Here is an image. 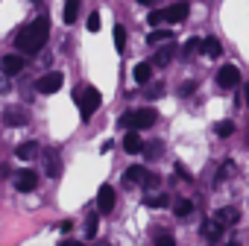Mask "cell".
Listing matches in <instances>:
<instances>
[{"instance_id": "cell-1", "label": "cell", "mask_w": 249, "mask_h": 246, "mask_svg": "<svg viewBox=\"0 0 249 246\" xmlns=\"http://www.w3.org/2000/svg\"><path fill=\"white\" fill-rule=\"evenodd\" d=\"M47 38H50V21L41 15V18H36L33 24H27V27L15 35V47H18V53L33 56V53H38V50L47 44Z\"/></svg>"}, {"instance_id": "cell-2", "label": "cell", "mask_w": 249, "mask_h": 246, "mask_svg": "<svg viewBox=\"0 0 249 246\" xmlns=\"http://www.w3.org/2000/svg\"><path fill=\"white\" fill-rule=\"evenodd\" d=\"M73 100L79 103V114H82V120H91V114H94V111L100 108V103H103L100 91H97V88H91V85L76 88V91H73Z\"/></svg>"}, {"instance_id": "cell-3", "label": "cell", "mask_w": 249, "mask_h": 246, "mask_svg": "<svg viewBox=\"0 0 249 246\" xmlns=\"http://www.w3.org/2000/svg\"><path fill=\"white\" fill-rule=\"evenodd\" d=\"M156 123V108H138V111H129L120 117V126L123 129H150Z\"/></svg>"}, {"instance_id": "cell-4", "label": "cell", "mask_w": 249, "mask_h": 246, "mask_svg": "<svg viewBox=\"0 0 249 246\" xmlns=\"http://www.w3.org/2000/svg\"><path fill=\"white\" fill-rule=\"evenodd\" d=\"M65 85V76H62V70H53V73H44L38 82H36V88H38V94H56L59 88Z\"/></svg>"}, {"instance_id": "cell-5", "label": "cell", "mask_w": 249, "mask_h": 246, "mask_svg": "<svg viewBox=\"0 0 249 246\" xmlns=\"http://www.w3.org/2000/svg\"><path fill=\"white\" fill-rule=\"evenodd\" d=\"M237 82H240V70H237L234 65H229V62H226V65L217 70V85H220V88H226V91H231Z\"/></svg>"}, {"instance_id": "cell-6", "label": "cell", "mask_w": 249, "mask_h": 246, "mask_svg": "<svg viewBox=\"0 0 249 246\" xmlns=\"http://www.w3.org/2000/svg\"><path fill=\"white\" fill-rule=\"evenodd\" d=\"M15 188H18L21 193H33V191L38 188V173H36V170H18V173H15Z\"/></svg>"}, {"instance_id": "cell-7", "label": "cell", "mask_w": 249, "mask_h": 246, "mask_svg": "<svg viewBox=\"0 0 249 246\" xmlns=\"http://www.w3.org/2000/svg\"><path fill=\"white\" fill-rule=\"evenodd\" d=\"M114 188L111 185H100V191H97V211L100 214H111L114 211Z\"/></svg>"}, {"instance_id": "cell-8", "label": "cell", "mask_w": 249, "mask_h": 246, "mask_svg": "<svg viewBox=\"0 0 249 246\" xmlns=\"http://www.w3.org/2000/svg\"><path fill=\"white\" fill-rule=\"evenodd\" d=\"M0 70H3L6 76L21 73V70H24V56H21V53H9V56H3V59H0Z\"/></svg>"}, {"instance_id": "cell-9", "label": "cell", "mask_w": 249, "mask_h": 246, "mask_svg": "<svg viewBox=\"0 0 249 246\" xmlns=\"http://www.w3.org/2000/svg\"><path fill=\"white\" fill-rule=\"evenodd\" d=\"M3 123H6V126H27V123H30V114H27L24 108L12 105V108H3Z\"/></svg>"}, {"instance_id": "cell-10", "label": "cell", "mask_w": 249, "mask_h": 246, "mask_svg": "<svg viewBox=\"0 0 249 246\" xmlns=\"http://www.w3.org/2000/svg\"><path fill=\"white\" fill-rule=\"evenodd\" d=\"M188 12H191L188 3H173L164 9V24H182V21H188Z\"/></svg>"}, {"instance_id": "cell-11", "label": "cell", "mask_w": 249, "mask_h": 246, "mask_svg": "<svg viewBox=\"0 0 249 246\" xmlns=\"http://www.w3.org/2000/svg\"><path fill=\"white\" fill-rule=\"evenodd\" d=\"M223 231H226V226H223L217 217H211V220L202 223V237H205V240H214V243H217V240L223 237Z\"/></svg>"}, {"instance_id": "cell-12", "label": "cell", "mask_w": 249, "mask_h": 246, "mask_svg": "<svg viewBox=\"0 0 249 246\" xmlns=\"http://www.w3.org/2000/svg\"><path fill=\"white\" fill-rule=\"evenodd\" d=\"M44 164H47V176H50V179H59V176H62V164H59V150H56V147H50V150L44 153Z\"/></svg>"}, {"instance_id": "cell-13", "label": "cell", "mask_w": 249, "mask_h": 246, "mask_svg": "<svg viewBox=\"0 0 249 246\" xmlns=\"http://www.w3.org/2000/svg\"><path fill=\"white\" fill-rule=\"evenodd\" d=\"M147 176H150V170H147V167L132 164L126 173H123V182H126V185H144V182H147Z\"/></svg>"}, {"instance_id": "cell-14", "label": "cell", "mask_w": 249, "mask_h": 246, "mask_svg": "<svg viewBox=\"0 0 249 246\" xmlns=\"http://www.w3.org/2000/svg\"><path fill=\"white\" fill-rule=\"evenodd\" d=\"M36 156H38V141H24L15 147V158H21V161H30Z\"/></svg>"}, {"instance_id": "cell-15", "label": "cell", "mask_w": 249, "mask_h": 246, "mask_svg": "<svg viewBox=\"0 0 249 246\" xmlns=\"http://www.w3.org/2000/svg\"><path fill=\"white\" fill-rule=\"evenodd\" d=\"M173 56H176V44L164 41V47H159V50H156V59H153V62L164 68V65H170V59H173Z\"/></svg>"}, {"instance_id": "cell-16", "label": "cell", "mask_w": 249, "mask_h": 246, "mask_svg": "<svg viewBox=\"0 0 249 246\" xmlns=\"http://www.w3.org/2000/svg\"><path fill=\"white\" fill-rule=\"evenodd\" d=\"M135 82L138 85H147L150 79H153V62H141V65H135Z\"/></svg>"}, {"instance_id": "cell-17", "label": "cell", "mask_w": 249, "mask_h": 246, "mask_svg": "<svg viewBox=\"0 0 249 246\" xmlns=\"http://www.w3.org/2000/svg\"><path fill=\"white\" fill-rule=\"evenodd\" d=\"M214 217H217L223 226H234V223L240 220V211H237V208H231V205H226V208H220Z\"/></svg>"}, {"instance_id": "cell-18", "label": "cell", "mask_w": 249, "mask_h": 246, "mask_svg": "<svg viewBox=\"0 0 249 246\" xmlns=\"http://www.w3.org/2000/svg\"><path fill=\"white\" fill-rule=\"evenodd\" d=\"M141 147H144V141H141L138 129L126 132V138H123V150H126V153H141Z\"/></svg>"}, {"instance_id": "cell-19", "label": "cell", "mask_w": 249, "mask_h": 246, "mask_svg": "<svg viewBox=\"0 0 249 246\" xmlns=\"http://www.w3.org/2000/svg\"><path fill=\"white\" fill-rule=\"evenodd\" d=\"M170 38H173V33H170V30H159V27H153V33L147 35V44H153V47H156V44H164V41H170Z\"/></svg>"}, {"instance_id": "cell-20", "label": "cell", "mask_w": 249, "mask_h": 246, "mask_svg": "<svg viewBox=\"0 0 249 246\" xmlns=\"http://www.w3.org/2000/svg\"><path fill=\"white\" fill-rule=\"evenodd\" d=\"M202 53L211 56V59H217V56L223 53V47H220V41H217L214 35H208V38H202Z\"/></svg>"}, {"instance_id": "cell-21", "label": "cell", "mask_w": 249, "mask_h": 246, "mask_svg": "<svg viewBox=\"0 0 249 246\" xmlns=\"http://www.w3.org/2000/svg\"><path fill=\"white\" fill-rule=\"evenodd\" d=\"M79 15V0H65V24H73Z\"/></svg>"}, {"instance_id": "cell-22", "label": "cell", "mask_w": 249, "mask_h": 246, "mask_svg": "<svg viewBox=\"0 0 249 246\" xmlns=\"http://www.w3.org/2000/svg\"><path fill=\"white\" fill-rule=\"evenodd\" d=\"M199 50H202V38H188V41H185V47H182V56H185V59H191V56H194V53H199Z\"/></svg>"}, {"instance_id": "cell-23", "label": "cell", "mask_w": 249, "mask_h": 246, "mask_svg": "<svg viewBox=\"0 0 249 246\" xmlns=\"http://www.w3.org/2000/svg\"><path fill=\"white\" fill-rule=\"evenodd\" d=\"M114 47H117V53L126 50V30L123 27H114Z\"/></svg>"}, {"instance_id": "cell-24", "label": "cell", "mask_w": 249, "mask_h": 246, "mask_svg": "<svg viewBox=\"0 0 249 246\" xmlns=\"http://www.w3.org/2000/svg\"><path fill=\"white\" fill-rule=\"evenodd\" d=\"M167 202H170V196H167V193H156V196H147V205H150V208H167Z\"/></svg>"}, {"instance_id": "cell-25", "label": "cell", "mask_w": 249, "mask_h": 246, "mask_svg": "<svg viewBox=\"0 0 249 246\" xmlns=\"http://www.w3.org/2000/svg\"><path fill=\"white\" fill-rule=\"evenodd\" d=\"M173 211H176V217H188V214L194 211V202H191V199H179Z\"/></svg>"}, {"instance_id": "cell-26", "label": "cell", "mask_w": 249, "mask_h": 246, "mask_svg": "<svg viewBox=\"0 0 249 246\" xmlns=\"http://www.w3.org/2000/svg\"><path fill=\"white\" fill-rule=\"evenodd\" d=\"M231 132H234V123H231V120H220V123H217V135H220V138H229Z\"/></svg>"}, {"instance_id": "cell-27", "label": "cell", "mask_w": 249, "mask_h": 246, "mask_svg": "<svg viewBox=\"0 0 249 246\" xmlns=\"http://www.w3.org/2000/svg\"><path fill=\"white\" fill-rule=\"evenodd\" d=\"M161 94H164V88H161L159 82H156V85H150V82H147V88H144V97H147V100H159Z\"/></svg>"}, {"instance_id": "cell-28", "label": "cell", "mask_w": 249, "mask_h": 246, "mask_svg": "<svg viewBox=\"0 0 249 246\" xmlns=\"http://www.w3.org/2000/svg\"><path fill=\"white\" fill-rule=\"evenodd\" d=\"M85 237L88 240L97 237V214H88V220H85Z\"/></svg>"}, {"instance_id": "cell-29", "label": "cell", "mask_w": 249, "mask_h": 246, "mask_svg": "<svg viewBox=\"0 0 249 246\" xmlns=\"http://www.w3.org/2000/svg\"><path fill=\"white\" fill-rule=\"evenodd\" d=\"M141 150H144V153H147V158H159V153H161V150H164V144H144V147H141Z\"/></svg>"}, {"instance_id": "cell-30", "label": "cell", "mask_w": 249, "mask_h": 246, "mask_svg": "<svg viewBox=\"0 0 249 246\" xmlns=\"http://www.w3.org/2000/svg\"><path fill=\"white\" fill-rule=\"evenodd\" d=\"M147 21H150V27H161V24H164V9H159V12H153V15H150Z\"/></svg>"}, {"instance_id": "cell-31", "label": "cell", "mask_w": 249, "mask_h": 246, "mask_svg": "<svg viewBox=\"0 0 249 246\" xmlns=\"http://www.w3.org/2000/svg\"><path fill=\"white\" fill-rule=\"evenodd\" d=\"M173 170H176V176H179L182 182H194V179H191V173H188V167H182V164H176Z\"/></svg>"}, {"instance_id": "cell-32", "label": "cell", "mask_w": 249, "mask_h": 246, "mask_svg": "<svg viewBox=\"0 0 249 246\" xmlns=\"http://www.w3.org/2000/svg\"><path fill=\"white\" fill-rule=\"evenodd\" d=\"M159 185H161V179H159V176H153V173H150V176H147V182H144V185H141V188H147V191H153V188H159Z\"/></svg>"}, {"instance_id": "cell-33", "label": "cell", "mask_w": 249, "mask_h": 246, "mask_svg": "<svg viewBox=\"0 0 249 246\" xmlns=\"http://www.w3.org/2000/svg\"><path fill=\"white\" fill-rule=\"evenodd\" d=\"M88 30H91V33H97V30H100V15H97V12H94V15H88Z\"/></svg>"}, {"instance_id": "cell-34", "label": "cell", "mask_w": 249, "mask_h": 246, "mask_svg": "<svg viewBox=\"0 0 249 246\" xmlns=\"http://www.w3.org/2000/svg\"><path fill=\"white\" fill-rule=\"evenodd\" d=\"M194 91H196V82H185V85H182V91H179V94H182V97H191V94H194Z\"/></svg>"}, {"instance_id": "cell-35", "label": "cell", "mask_w": 249, "mask_h": 246, "mask_svg": "<svg viewBox=\"0 0 249 246\" xmlns=\"http://www.w3.org/2000/svg\"><path fill=\"white\" fill-rule=\"evenodd\" d=\"M59 228H62V231H71V228H73V223H71V220H65V223H59Z\"/></svg>"}, {"instance_id": "cell-36", "label": "cell", "mask_w": 249, "mask_h": 246, "mask_svg": "<svg viewBox=\"0 0 249 246\" xmlns=\"http://www.w3.org/2000/svg\"><path fill=\"white\" fill-rule=\"evenodd\" d=\"M6 88H9V85H6V79H0V94H6Z\"/></svg>"}, {"instance_id": "cell-37", "label": "cell", "mask_w": 249, "mask_h": 246, "mask_svg": "<svg viewBox=\"0 0 249 246\" xmlns=\"http://www.w3.org/2000/svg\"><path fill=\"white\" fill-rule=\"evenodd\" d=\"M138 3H144V6H150V3H156V0H138Z\"/></svg>"}, {"instance_id": "cell-38", "label": "cell", "mask_w": 249, "mask_h": 246, "mask_svg": "<svg viewBox=\"0 0 249 246\" xmlns=\"http://www.w3.org/2000/svg\"><path fill=\"white\" fill-rule=\"evenodd\" d=\"M246 105H249V85H246Z\"/></svg>"}]
</instances>
